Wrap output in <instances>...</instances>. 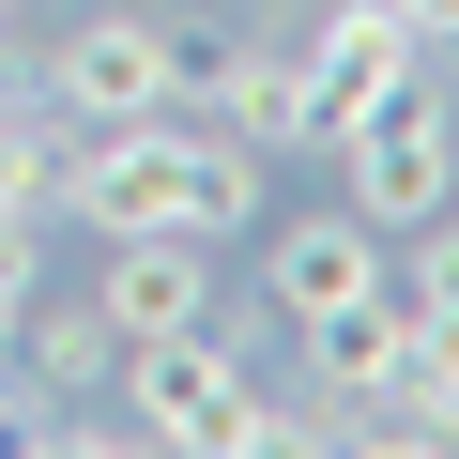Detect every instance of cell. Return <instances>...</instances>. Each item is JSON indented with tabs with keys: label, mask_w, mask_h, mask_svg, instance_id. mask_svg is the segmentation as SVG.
Instances as JSON below:
<instances>
[{
	"label": "cell",
	"mask_w": 459,
	"mask_h": 459,
	"mask_svg": "<svg viewBox=\"0 0 459 459\" xmlns=\"http://www.w3.org/2000/svg\"><path fill=\"white\" fill-rule=\"evenodd\" d=\"M444 184H459V123H444V62H429V77H398L383 108L337 123V199L398 246L413 214H444Z\"/></svg>",
	"instance_id": "3"
},
{
	"label": "cell",
	"mask_w": 459,
	"mask_h": 459,
	"mask_svg": "<svg viewBox=\"0 0 459 459\" xmlns=\"http://www.w3.org/2000/svg\"><path fill=\"white\" fill-rule=\"evenodd\" d=\"M0 108H31V77H16V62H0Z\"/></svg>",
	"instance_id": "15"
},
{
	"label": "cell",
	"mask_w": 459,
	"mask_h": 459,
	"mask_svg": "<svg viewBox=\"0 0 459 459\" xmlns=\"http://www.w3.org/2000/svg\"><path fill=\"white\" fill-rule=\"evenodd\" d=\"M16 368H31L47 398H92V383H123V322H108V307H31V322H16Z\"/></svg>",
	"instance_id": "10"
},
{
	"label": "cell",
	"mask_w": 459,
	"mask_h": 459,
	"mask_svg": "<svg viewBox=\"0 0 459 459\" xmlns=\"http://www.w3.org/2000/svg\"><path fill=\"white\" fill-rule=\"evenodd\" d=\"M0 429H16V398H0Z\"/></svg>",
	"instance_id": "17"
},
{
	"label": "cell",
	"mask_w": 459,
	"mask_h": 459,
	"mask_svg": "<svg viewBox=\"0 0 459 459\" xmlns=\"http://www.w3.org/2000/svg\"><path fill=\"white\" fill-rule=\"evenodd\" d=\"M398 307L413 322H459V214H413L398 230Z\"/></svg>",
	"instance_id": "12"
},
{
	"label": "cell",
	"mask_w": 459,
	"mask_h": 459,
	"mask_svg": "<svg viewBox=\"0 0 459 459\" xmlns=\"http://www.w3.org/2000/svg\"><path fill=\"white\" fill-rule=\"evenodd\" d=\"M398 352H413V307H398V291H368V307H337V322H307V368H322V429H352V413H383V383H398Z\"/></svg>",
	"instance_id": "9"
},
{
	"label": "cell",
	"mask_w": 459,
	"mask_h": 459,
	"mask_svg": "<svg viewBox=\"0 0 459 459\" xmlns=\"http://www.w3.org/2000/svg\"><path fill=\"white\" fill-rule=\"evenodd\" d=\"M184 108H214L246 153H322V123H307V62L291 47H184Z\"/></svg>",
	"instance_id": "7"
},
{
	"label": "cell",
	"mask_w": 459,
	"mask_h": 459,
	"mask_svg": "<svg viewBox=\"0 0 459 459\" xmlns=\"http://www.w3.org/2000/svg\"><path fill=\"white\" fill-rule=\"evenodd\" d=\"M62 230H92V246H123V230H199V246H230V230H261V153L230 138L214 108H153V123H92L62 153Z\"/></svg>",
	"instance_id": "1"
},
{
	"label": "cell",
	"mask_w": 459,
	"mask_h": 459,
	"mask_svg": "<svg viewBox=\"0 0 459 459\" xmlns=\"http://www.w3.org/2000/svg\"><path fill=\"white\" fill-rule=\"evenodd\" d=\"M261 291H276V322L307 337V322H337V307H368V291H398V246L337 199V214H291L276 246H261Z\"/></svg>",
	"instance_id": "5"
},
{
	"label": "cell",
	"mask_w": 459,
	"mask_h": 459,
	"mask_svg": "<svg viewBox=\"0 0 459 459\" xmlns=\"http://www.w3.org/2000/svg\"><path fill=\"white\" fill-rule=\"evenodd\" d=\"M291 62H307V123H322V153H337V123H352V108H383L398 77H429V47H413L398 0H337Z\"/></svg>",
	"instance_id": "6"
},
{
	"label": "cell",
	"mask_w": 459,
	"mask_h": 459,
	"mask_svg": "<svg viewBox=\"0 0 459 459\" xmlns=\"http://www.w3.org/2000/svg\"><path fill=\"white\" fill-rule=\"evenodd\" d=\"M398 16H413V47H429V62H459V0H398Z\"/></svg>",
	"instance_id": "13"
},
{
	"label": "cell",
	"mask_w": 459,
	"mask_h": 459,
	"mask_svg": "<svg viewBox=\"0 0 459 459\" xmlns=\"http://www.w3.org/2000/svg\"><path fill=\"white\" fill-rule=\"evenodd\" d=\"M0 31H16V0H0Z\"/></svg>",
	"instance_id": "16"
},
{
	"label": "cell",
	"mask_w": 459,
	"mask_h": 459,
	"mask_svg": "<svg viewBox=\"0 0 459 459\" xmlns=\"http://www.w3.org/2000/svg\"><path fill=\"white\" fill-rule=\"evenodd\" d=\"M123 429H138V444H184V459H276V444H322V413H276L261 368L230 352L214 322L123 352Z\"/></svg>",
	"instance_id": "2"
},
{
	"label": "cell",
	"mask_w": 459,
	"mask_h": 459,
	"mask_svg": "<svg viewBox=\"0 0 459 459\" xmlns=\"http://www.w3.org/2000/svg\"><path fill=\"white\" fill-rule=\"evenodd\" d=\"M92 307L123 322V352H153V337H199V322H214V246H199V230H123Z\"/></svg>",
	"instance_id": "8"
},
{
	"label": "cell",
	"mask_w": 459,
	"mask_h": 459,
	"mask_svg": "<svg viewBox=\"0 0 459 459\" xmlns=\"http://www.w3.org/2000/svg\"><path fill=\"white\" fill-rule=\"evenodd\" d=\"M77 138L92 123H153V108H184V31L153 16V0H108V16H77L62 47H47V77H31Z\"/></svg>",
	"instance_id": "4"
},
{
	"label": "cell",
	"mask_w": 459,
	"mask_h": 459,
	"mask_svg": "<svg viewBox=\"0 0 459 459\" xmlns=\"http://www.w3.org/2000/svg\"><path fill=\"white\" fill-rule=\"evenodd\" d=\"M16 322H31V276H0V368H16Z\"/></svg>",
	"instance_id": "14"
},
{
	"label": "cell",
	"mask_w": 459,
	"mask_h": 459,
	"mask_svg": "<svg viewBox=\"0 0 459 459\" xmlns=\"http://www.w3.org/2000/svg\"><path fill=\"white\" fill-rule=\"evenodd\" d=\"M62 153H77V123L31 92V108H0V230H47L62 214Z\"/></svg>",
	"instance_id": "11"
}]
</instances>
